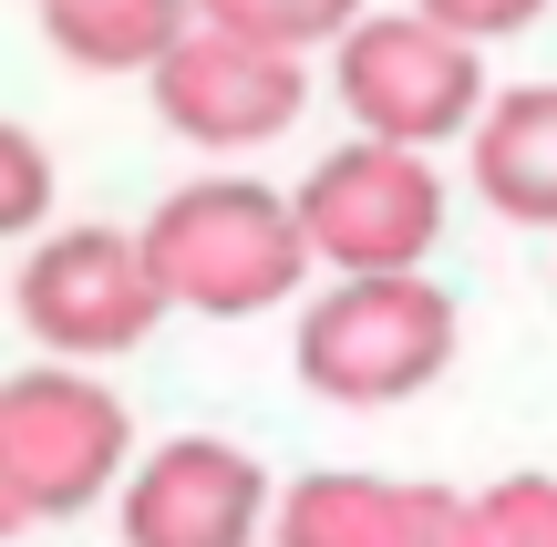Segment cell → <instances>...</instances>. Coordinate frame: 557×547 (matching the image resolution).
<instances>
[{
    "label": "cell",
    "instance_id": "obj_1",
    "mask_svg": "<svg viewBox=\"0 0 557 547\" xmlns=\"http://www.w3.org/2000/svg\"><path fill=\"white\" fill-rule=\"evenodd\" d=\"M145 269H156L165 310H197V321H259L289 310L310 279V248H299L289 197L259 176H186L176 197H156V217L135 227Z\"/></svg>",
    "mask_w": 557,
    "mask_h": 547
},
{
    "label": "cell",
    "instance_id": "obj_2",
    "mask_svg": "<svg viewBox=\"0 0 557 547\" xmlns=\"http://www.w3.org/2000/svg\"><path fill=\"white\" fill-rule=\"evenodd\" d=\"M455 341L465 321L434 269H372V279H331L320 300H299L289 362L299 393H320L331 413H393L455 372Z\"/></svg>",
    "mask_w": 557,
    "mask_h": 547
},
{
    "label": "cell",
    "instance_id": "obj_3",
    "mask_svg": "<svg viewBox=\"0 0 557 547\" xmlns=\"http://www.w3.org/2000/svg\"><path fill=\"white\" fill-rule=\"evenodd\" d=\"M331 94L351 114V135L403 145V156H444L465 145V124L485 114V52L455 32H434L423 11H361L331 41Z\"/></svg>",
    "mask_w": 557,
    "mask_h": 547
},
{
    "label": "cell",
    "instance_id": "obj_4",
    "mask_svg": "<svg viewBox=\"0 0 557 547\" xmlns=\"http://www.w3.org/2000/svg\"><path fill=\"white\" fill-rule=\"evenodd\" d=\"M289 217H299L310 269H331V279L434 269V248H444V165L403 156V145H372V135H341L289 186Z\"/></svg>",
    "mask_w": 557,
    "mask_h": 547
},
{
    "label": "cell",
    "instance_id": "obj_5",
    "mask_svg": "<svg viewBox=\"0 0 557 547\" xmlns=\"http://www.w3.org/2000/svg\"><path fill=\"white\" fill-rule=\"evenodd\" d=\"M11 310H21V331L41 341V362H83V372L124 362V351H135L145 331L165 321V300H156V269H145L135 227H103V217L21 238Z\"/></svg>",
    "mask_w": 557,
    "mask_h": 547
},
{
    "label": "cell",
    "instance_id": "obj_6",
    "mask_svg": "<svg viewBox=\"0 0 557 547\" xmlns=\"http://www.w3.org/2000/svg\"><path fill=\"white\" fill-rule=\"evenodd\" d=\"M124 455H135V413L103 372L83 362H32L0 383V465H11L32 517H83L114 496Z\"/></svg>",
    "mask_w": 557,
    "mask_h": 547
},
{
    "label": "cell",
    "instance_id": "obj_7",
    "mask_svg": "<svg viewBox=\"0 0 557 547\" xmlns=\"http://www.w3.org/2000/svg\"><path fill=\"white\" fill-rule=\"evenodd\" d=\"M145 94H156V124L186 135L197 156H259V145H278L299 114H310V62L186 21L176 52L145 73Z\"/></svg>",
    "mask_w": 557,
    "mask_h": 547
},
{
    "label": "cell",
    "instance_id": "obj_8",
    "mask_svg": "<svg viewBox=\"0 0 557 547\" xmlns=\"http://www.w3.org/2000/svg\"><path fill=\"white\" fill-rule=\"evenodd\" d=\"M124 547H259L269 537V465L227 434H165L135 445L114 475Z\"/></svg>",
    "mask_w": 557,
    "mask_h": 547
},
{
    "label": "cell",
    "instance_id": "obj_9",
    "mask_svg": "<svg viewBox=\"0 0 557 547\" xmlns=\"http://www.w3.org/2000/svg\"><path fill=\"white\" fill-rule=\"evenodd\" d=\"M465 176L506 227H547L557 238V83L485 94V114L465 124Z\"/></svg>",
    "mask_w": 557,
    "mask_h": 547
},
{
    "label": "cell",
    "instance_id": "obj_10",
    "mask_svg": "<svg viewBox=\"0 0 557 547\" xmlns=\"http://www.w3.org/2000/svg\"><path fill=\"white\" fill-rule=\"evenodd\" d=\"M197 0H41V41L73 73H156Z\"/></svg>",
    "mask_w": 557,
    "mask_h": 547
},
{
    "label": "cell",
    "instance_id": "obj_11",
    "mask_svg": "<svg viewBox=\"0 0 557 547\" xmlns=\"http://www.w3.org/2000/svg\"><path fill=\"white\" fill-rule=\"evenodd\" d=\"M382 517H393V475L310 465L269 496V547H382Z\"/></svg>",
    "mask_w": 557,
    "mask_h": 547
},
{
    "label": "cell",
    "instance_id": "obj_12",
    "mask_svg": "<svg viewBox=\"0 0 557 547\" xmlns=\"http://www.w3.org/2000/svg\"><path fill=\"white\" fill-rule=\"evenodd\" d=\"M207 32H238V41H269V52H331L341 32L361 21V0H197Z\"/></svg>",
    "mask_w": 557,
    "mask_h": 547
},
{
    "label": "cell",
    "instance_id": "obj_13",
    "mask_svg": "<svg viewBox=\"0 0 557 547\" xmlns=\"http://www.w3.org/2000/svg\"><path fill=\"white\" fill-rule=\"evenodd\" d=\"M475 547H557V475H496L465 496Z\"/></svg>",
    "mask_w": 557,
    "mask_h": 547
},
{
    "label": "cell",
    "instance_id": "obj_14",
    "mask_svg": "<svg viewBox=\"0 0 557 547\" xmlns=\"http://www.w3.org/2000/svg\"><path fill=\"white\" fill-rule=\"evenodd\" d=\"M41 227H52V145L0 114V238H41Z\"/></svg>",
    "mask_w": 557,
    "mask_h": 547
},
{
    "label": "cell",
    "instance_id": "obj_15",
    "mask_svg": "<svg viewBox=\"0 0 557 547\" xmlns=\"http://www.w3.org/2000/svg\"><path fill=\"white\" fill-rule=\"evenodd\" d=\"M382 547H475V527H465V496H455V486H413V475H393Z\"/></svg>",
    "mask_w": 557,
    "mask_h": 547
},
{
    "label": "cell",
    "instance_id": "obj_16",
    "mask_svg": "<svg viewBox=\"0 0 557 547\" xmlns=\"http://www.w3.org/2000/svg\"><path fill=\"white\" fill-rule=\"evenodd\" d=\"M423 21H434V32H455V41H517V32H537L547 21V0H413Z\"/></svg>",
    "mask_w": 557,
    "mask_h": 547
},
{
    "label": "cell",
    "instance_id": "obj_17",
    "mask_svg": "<svg viewBox=\"0 0 557 547\" xmlns=\"http://www.w3.org/2000/svg\"><path fill=\"white\" fill-rule=\"evenodd\" d=\"M21 527H41V517H32V507H21V486H11V465H0V547H11Z\"/></svg>",
    "mask_w": 557,
    "mask_h": 547
}]
</instances>
